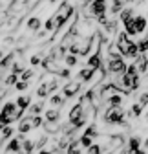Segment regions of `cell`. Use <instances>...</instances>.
Returning <instances> with one entry per match:
<instances>
[{
    "mask_svg": "<svg viewBox=\"0 0 148 154\" xmlns=\"http://www.w3.org/2000/svg\"><path fill=\"white\" fill-rule=\"evenodd\" d=\"M86 119H88V116H86L84 106H82L81 103L73 105L71 110H70V114H68V121H70V125L75 127V128H81V127L86 123Z\"/></svg>",
    "mask_w": 148,
    "mask_h": 154,
    "instance_id": "1",
    "label": "cell"
},
{
    "mask_svg": "<svg viewBox=\"0 0 148 154\" xmlns=\"http://www.w3.org/2000/svg\"><path fill=\"white\" fill-rule=\"evenodd\" d=\"M44 29L46 31H53V29H57V28H55V18L51 17V18H48V20L44 22Z\"/></svg>",
    "mask_w": 148,
    "mask_h": 154,
    "instance_id": "33",
    "label": "cell"
},
{
    "mask_svg": "<svg viewBox=\"0 0 148 154\" xmlns=\"http://www.w3.org/2000/svg\"><path fill=\"white\" fill-rule=\"evenodd\" d=\"M108 105H110V106H121V105H123V95H121V94H114L112 97L108 99Z\"/></svg>",
    "mask_w": 148,
    "mask_h": 154,
    "instance_id": "21",
    "label": "cell"
},
{
    "mask_svg": "<svg viewBox=\"0 0 148 154\" xmlns=\"http://www.w3.org/2000/svg\"><path fill=\"white\" fill-rule=\"evenodd\" d=\"M106 11H108V6H106V0H95V2L90 4V15L95 17L101 24L106 22Z\"/></svg>",
    "mask_w": 148,
    "mask_h": 154,
    "instance_id": "4",
    "label": "cell"
},
{
    "mask_svg": "<svg viewBox=\"0 0 148 154\" xmlns=\"http://www.w3.org/2000/svg\"><path fill=\"white\" fill-rule=\"evenodd\" d=\"M28 85H29V83H28V81H18V83H16V85H15V88H16V90H18V92H24V90H26V88H28Z\"/></svg>",
    "mask_w": 148,
    "mask_h": 154,
    "instance_id": "38",
    "label": "cell"
},
{
    "mask_svg": "<svg viewBox=\"0 0 148 154\" xmlns=\"http://www.w3.org/2000/svg\"><path fill=\"white\" fill-rule=\"evenodd\" d=\"M2 141H4V140H2V134H0V143H2Z\"/></svg>",
    "mask_w": 148,
    "mask_h": 154,
    "instance_id": "47",
    "label": "cell"
},
{
    "mask_svg": "<svg viewBox=\"0 0 148 154\" xmlns=\"http://www.w3.org/2000/svg\"><path fill=\"white\" fill-rule=\"evenodd\" d=\"M124 2H137V0H124Z\"/></svg>",
    "mask_w": 148,
    "mask_h": 154,
    "instance_id": "45",
    "label": "cell"
},
{
    "mask_svg": "<svg viewBox=\"0 0 148 154\" xmlns=\"http://www.w3.org/2000/svg\"><path fill=\"white\" fill-rule=\"evenodd\" d=\"M51 2H55V0H51Z\"/></svg>",
    "mask_w": 148,
    "mask_h": 154,
    "instance_id": "50",
    "label": "cell"
},
{
    "mask_svg": "<svg viewBox=\"0 0 148 154\" xmlns=\"http://www.w3.org/2000/svg\"><path fill=\"white\" fill-rule=\"evenodd\" d=\"M135 66H137V72L139 73H146L148 72V55L146 53H141L137 59H135Z\"/></svg>",
    "mask_w": 148,
    "mask_h": 154,
    "instance_id": "9",
    "label": "cell"
},
{
    "mask_svg": "<svg viewBox=\"0 0 148 154\" xmlns=\"http://www.w3.org/2000/svg\"><path fill=\"white\" fill-rule=\"evenodd\" d=\"M84 136H88V138H97L99 136V130H97V127L95 125H90V127H86V130H84Z\"/></svg>",
    "mask_w": 148,
    "mask_h": 154,
    "instance_id": "23",
    "label": "cell"
},
{
    "mask_svg": "<svg viewBox=\"0 0 148 154\" xmlns=\"http://www.w3.org/2000/svg\"><path fill=\"white\" fill-rule=\"evenodd\" d=\"M130 110H132V116H135V118H139V116H143V110H144V108H143V106H141L139 103H134Z\"/></svg>",
    "mask_w": 148,
    "mask_h": 154,
    "instance_id": "30",
    "label": "cell"
},
{
    "mask_svg": "<svg viewBox=\"0 0 148 154\" xmlns=\"http://www.w3.org/2000/svg\"><path fill=\"white\" fill-rule=\"evenodd\" d=\"M124 116H126V112L123 110V106H110V108L104 112L102 119H104V123H108V125H126Z\"/></svg>",
    "mask_w": 148,
    "mask_h": 154,
    "instance_id": "2",
    "label": "cell"
},
{
    "mask_svg": "<svg viewBox=\"0 0 148 154\" xmlns=\"http://www.w3.org/2000/svg\"><path fill=\"white\" fill-rule=\"evenodd\" d=\"M11 73H13V75H18V73H24V68H22L20 64H18V63H15V64H13V70H11Z\"/></svg>",
    "mask_w": 148,
    "mask_h": 154,
    "instance_id": "39",
    "label": "cell"
},
{
    "mask_svg": "<svg viewBox=\"0 0 148 154\" xmlns=\"http://www.w3.org/2000/svg\"><path fill=\"white\" fill-rule=\"evenodd\" d=\"M82 83L81 81H75V83H68L64 88H62V94H64V97H73L79 90H81Z\"/></svg>",
    "mask_w": 148,
    "mask_h": 154,
    "instance_id": "7",
    "label": "cell"
},
{
    "mask_svg": "<svg viewBox=\"0 0 148 154\" xmlns=\"http://www.w3.org/2000/svg\"><path fill=\"white\" fill-rule=\"evenodd\" d=\"M119 17H121V20H123V22L130 20V18H134V9H130V8H128V9H123V13H121Z\"/></svg>",
    "mask_w": 148,
    "mask_h": 154,
    "instance_id": "26",
    "label": "cell"
},
{
    "mask_svg": "<svg viewBox=\"0 0 148 154\" xmlns=\"http://www.w3.org/2000/svg\"><path fill=\"white\" fill-rule=\"evenodd\" d=\"M93 73H95V70L93 68H82L81 72H79V79L81 81H84V83H90L91 81V77H93Z\"/></svg>",
    "mask_w": 148,
    "mask_h": 154,
    "instance_id": "16",
    "label": "cell"
},
{
    "mask_svg": "<svg viewBox=\"0 0 148 154\" xmlns=\"http://www.w3.org/2000/svg\"><path fill=\"white\" fill-rule=\"evenodd\" d=\"M20 154H29V152H20Z\"/></svg>",
    "mask_w": 148,
    "mask_h": 154,
    "instance_id": "48",
    "label": "cell"
},
{
    "mask_svg": "<svg viewBox=\"0 0 148 154\" xmlns=\"http://www.w3.org/2000/svg\"><path fill=\"white\" fill-rule=\"evenodd\" d=\"M0 63H2V51H0Z\"/></svg>",
    "mask_w": 148,
    "mask_h": 154,
    "instance_id": "46",
    "label": "cell"
},
{
    "mask_svg": "<svg viewBox=\"0 0 148 154\" xmlns=\"http://www.w3.org/2000/svg\"><path fill=\"white\" fill-rule=\"evenodd\" d=\"M134 24H135V29H137V35H139V33H143V31L146 29V24H148V22H146V18H144L143 15H137V17L134 18Z\"/></svg>",
    "mask_w": 148,
    "mask_h": 154,
    "instance_id": "17",
    "label": "cell"
},
{
    "mask_svg": "<svg viewBox=\"0 0 148 154\" xmlns=\"http://www.w3.org/2000/svg\"><path fill=\"white\" fill-rule=\"evenodd\" d=\"M31 125H33V128L44 127V125H46V119L42 118V116H33V118H31Z\"/></svg>",
    "mask_w": 148,
    "mask_h": 154,
    "instance_id": "24",
    "label": "cell"
},
{
    "mask_svg": "<svg viewBox=\"0 0 148 154\" xmlns=\"http://www.w3.org/2000/svg\"><path fill=\"white\" fill-rule=\"evenodd\" d=\"M13 132H15V128L9 125V127H6L2 132H0V134H2V140L6 141V140H11V136H13Z\"/></svg>",
    "mask_w": 148,
    "mask_h": 154,
    "instance_id": "28",
    "label": "cell"
},
{
    "mask_svg": "<svg viewBox=\"0 0 148 154\" xmlns=\"http://www.w3.org/2000/svg\"><path fill=\"white\" fill-rule=\"evenodd\" d=\"M79 143H81V147H84V149H90L91 145H93V140H91V138H88V136H84V134H82V136L79 138Z\"/></svg>",
    "mask_w": 148,
    "mask_h": 154,
    "instance_id": "25",
    "label": "cell"
},
{
    "mask_svg": "<svg viewBox=\"0 0 148 154\" xmlns=\"http://www.w3.org/2000/svg\"><path fill=\"white\" fill-rule=\"evenodd\" d=\"M134 154H146V150H144V149H141V150H137V152H134Z\"/></svg>",
    "mask_w": 148,
    "mask_h": 154,
    "instance_id": "43",
    "label": "cell"
},
{
    "mask_svg": "<svg viewBox=\"0 0 148 154\" xmlns=\"http://www.w3.org/2000/svg\"><path fill=\"white\" fill-rule=\"evenodd\" d=\"M51 92H49V86H48V83H40V86L37 88V95L39 97H48Z\"/></svg>",
    "mask_w": 148,
    "mask_h": 154,
    "instance_id": "20",
    "label": "cell"
},
{
    "mask_svg": "<svg viewBox=\"0 0 148 154\" xmlns=\"http://www.w3.org/2000/svg\"><path fill=\"white\" fill-rule=\"evenodd\" d=\"M13 59H15V53H7L4 59H2V63H0V68L6 70V66H7V64H11V61H13Z\"/></svg>",
    "mask_w": 148,
    "mask_h": 154,
    "instance_id": "29",
    "label": "cell"
},
{
    "mask_svg": "<svg viewBox=\"0 0 148 154\" xmlns=\"http://www.w3.org/2000/svg\"><path fill=\"white\" fill-rule=\"evenodd\" d=\"M123 4H124V0H112V6H110V13L112 15H121L123 13Z\"/></svg>",
    "mask_w": 148,
    "mask_h": 154,
    "instance_id": "18",
    "label": "cell"
},
{
    "mask_svg": "<svg viewBox=\"0 0 148 154\" xmlns=\"http://www.w3.org/2000/svg\"><path fill=\"white\" fill-rule=\"evenodd\" d=\"M33 149H35V143L31 141V140H24L22 141V152H33Z\"/></svg>",
    "mask_w": 148,
    "mask_h": 154,
    "instance_id": "27",
    "label": "cell"
},
{
    "mask_svg": "<svg viewBox=\"0 0 148 154\" xmlns=\"http://www.w3.org/2000/svg\"><path fill=\"white\" fill-rule=\"evenodd\" d=\"M9 2H15V0H9Z\"/></svg>",
    "mask_w": 148,
    "mask_h": 154,
    "instance_id": "49",
    "label": "cell"
},
{
    "mask_svg": "<svg viewBox=\"0 0 148 154\" xmlns=\"http://www.w3.org/2000/svg\"><path fill=\"white\" fill-rule=\"evenodd\" d=\"M73 15V6L70 4V2H62L61 4V8L57 9V13H55V28L57 29H61L68 20H70V17Z\"/></svg>",
    "mask_w": 148,
    "mask_h": 154,
    "instance_id": "3",
    "label": "cell"
},
{
    "mask_svg": "<svg viewBox=\"0 0 148 154\" xmlns=\"http://www.w3.org/2000/svg\"><path fill=\"white\" fill-rule=\"evenodd\" d=\"M15 103H16V106L20 108V110H24V112H26V110L31 106V97H29V95H18Z\"/></svg>",
    "mask_w": 148,
    "mask_h": 154,
    "instance_id": "14",
    "label": "cell"
},
{
    "mask_svg": "<svg viewBox=\"0 0 148 154\" xmlns=\"http://www.w3.org/2000/svg\"><path fill=\"white\" fill-rule=\"evenodd\" d=\"M64 63H66V66L70 68V66H75L77 64V57L73 55V53H70V55H66L64 57Z\"/></svg>",
    "mask_w": 148,
    "mask_h": 154,
    "instance_id": "31",
    "label": "cell"
},
{
    "mask_svg": "<svg viewBox=\"0 0 148 154\" xmlns=\"http://www.w3.org/2000/svg\"><path fill=\"white\" fill-rule=\"evenodd\" d=\"M33 77V70H24V73H22V81H29Z\"/></svg>",
    "mask_w": 148,
    "mask_h": 154,
    "instance_id": "40",
    "label": "cell"
},
{
    "mask_svg": "<svg viewBox=\"0 0 148 154\" xmlns=\"http://www.w3.org/2000/svg\"><path fill=\"white\" fill-rule=\"evenodd\" d=\"M4 83H6V86H13V85H16V83H18V77L11 73V75H7V77H6V81H4Z\"/></svg>",
    "mask_w": 148,
    "mask_h": 154,
    "instance_id": "34",
    "label": "cell"
},
{
    "mask_svg": "<svg viewBox=\"0 0 148 154\" xmlns=\"http://www.w3.org/2000/svg\"><path fill=\"white\" fill-rule=\"evenodd\" d=\"M141 145H143L141 138H137V136H132L130 140H128V154H134V152L141 150Z\"/></svg>",
    "mask_w": 148,
    "mask_h": 154,
    "instance_id": "12",
    "label": "cell"
},
{
    "mask_svg": "<svg viewBox=\"0 0 148 154\" xmlns=\"http://www.w3.org/2000/svg\"><path fill=\"white\" fill-rule=\"evenodd\" d=\"M39 63H40V55H33L31 59H29V64H31V66H37Z\"/></svg>",
    "mask_w": 148,
    "mask_h": 154,
    "instance_id": "41",
    "label": "cell"
},
{
    "mask_svg": "<svg viewBox=\"0 0 148 154\" xmlns=\"http://www.w3.org/2000/svg\"><path fill=\"white\" fill-rule=\"evenodd\" d=\"M137 103H139V105H141L143 108H144V106L148 105V92H143V94L139 95V101H137Z\"/></svg>",
    "mask_w": 148,
    "mask_h": 154,
    "instance_id": "36",
    "label": "cell"
},
{
    "mask_svg": "<svg viewBox=\"0 0 148 154\" xmlns=\"http://www.w3.org/2000/svg\"><path fill=\"white\" fill-rule=\"evenodd\" d=\"M49 103H51V106H53V108H59V106H62V105H64V97H61V95L55 94V95H51V97H49Z\"/></svg>",
    "mask_w": 148,
    "mask_h": 154,
    "instance_id": "22",
    "label": "cell"
},
{
    "mask_svg": "<svg viewBox=\"0 0 148 154\" xmlns=\"http://www.w3.org/2000/svg\"><path fill=\"white\" fill-rule=\"evenodd\" d=\"M86 154H104V149H102L101 145H95V143H93V145L88 149V152H86Z\"/></svg>",
    "mask_w": 148,
    "mask_h": 154,
    "instance_id": "32",
    "label": "cell"
},
{
    "mask_svg": "<svg viewBox=\"0 0 148 154\" xmlns=\"http://www.w3.org/2000/svg\"><path fill=\"white\" fill-rule=\"evenodd\" d=\"M106 68H108L110 73L123 75V73H126V68H128V66H126V63H124L123 57H117V59H110L108 64H106Z\"/></svg>",
    "mask_w": 148,
    "mask_h": 154,
    "instance_id": "5",
    "label": "cell"
},
{
    "mask_svg": "<svg viewBox=\"0 0 148 154\" xmlns=\"http://www.w3.org/2000/svg\"><path fill=\"white\" fill-rule=\"evenodd\" d=\"M44 110V103L42 101H39V103H35V105H31L29 106V118H33V116H40V112Z\"/></svg>",
    "mask_w": 148,
    "mask_h": 154,
    "instance_id": "19",
    "label": "cell"
},
{
    "mask_svg": "<svg viewBox=\"0 0 148 154\" xmlns=\"http://www.w3.org/2000/svg\"><path fill=\"white\" fill-rule=\"evenodd\" d=\"M88 66H90V68H93V70L102 68V57H101V51H99V50L93 51V53L88 57Z\"/></svg>",
    "mask_w": 148,
    "mask_h": 154,
    "instance_id": "8",
    "label": "cell"
},
{
    "mask_svg": "<svg viewBox=\"0 0 148 154\" xmlns=\"http://www.w3.org/2000/svg\"><path fill=\"white\" fill-rule=\"evenodd\" d=\"M31 128H33V125H31V118H22L20 123H18V132H20L22 136H24V134H28Z\"/></svg>",
    "mask_w": 148,
    "mask_h": 154,
    "instance_id": "15",
    "label": "cell"
},
{
    "mask_svg": "<svg viewBox=\"0 0 148 154\" xmlns=\"http://www.w3.org/2000/svg\"><path fill=\"white\" fill-rule=\"evenodd\" d=\"M22 141H24V136L20 134V136H16V138H11L6 145V150L7 152H15V154H20L22 152Z\"/></svg>",
    "mask_w": 148,
    "mask_h": 154,
    "instance_id": "6",
    "label": "cell"
},
{
    "mask_svg": "<svg viewBox=\"0 0 148 154\" xmlns=\"http://www.w3.org/2000/svg\"><path fill=\"white\" fill-rule=\"evenodd\" d=\"M137 46H139V51H141V53H146V51H148V37L144 38V41H139Z\"/></svg>",
    "mask_w": 148,
    "mask_h": 154,
    "instance_id": "35",
    "label": "cell"
},
{
    "mask_svg": "<svg viewBox=\"0 0 148 154\" xmlns=\"http://www.w3.org/2000/svg\"><path fill=\"white\" fill-rule=\"evenodd\" d=\"M42 20L39 17H31V18H28V22H26V28L29 29V31H40V28H42Z\"/></svg>",
    "mask_w": 148,
    "mask_h": 154,
    "instance_id": "11",
    "label": "cell"
},
{
    "mask_svg": "<svg viewBox=\"0 0 148 154\" xmlns=\"http://www.w3.org/2000/svg\"><path fill=\"white\" fill-rule=\"evenodd\" d=\"M42 66H44L48 72L57 73V75H59V73H61V70H62L57 63H55V59H51V57H48V59H44V61H42Z\"/></svg>",
    "mask_w": 148,
    "mask_h": 154,
    "instance_id": "10",
    "label": "cell"
},
{
    "mask_svg": "<svg viewBox=\"0 0 148 154\" xmlns=\"http://www.w3.org/2000/svg\"><path fill=\"white\" fill-rule=\"evenodd\" d=\"M143 149H144V150L148 149V138H146V141H144V145H143Z\"/></svg>",
    "mask_w": 148,
    "mask_h": 154,
    "instance_id": "44",
    "label": "cell"
},
{
    "mask_svg": "<svg viewBox=\"0 0 148 154\" xmlns=\"http://www.w3.org/2000/svg\"><path fill=\"white\" fill-rule=\"evenodd\" d=\"M59 118H61V112H59L57 108H49V110H46V116H44L46 123H51V125H55V123L59 121Z\"/></svg>",
    "mask_w": 148,
    "mask_h": 154,
    "instance_id": "13",
    "label": "cell"
},
{
    "mask_svg": "<svg viewBox=\"0 0 148 154\" xmlns=\"http://www.w3.org/2000/svg\"><path fill=\"white\" fill-rule=\"evenodd\" d=\"M39 154H53V152L48 150V149H42V150H39Z\"/></svg>",
    "mask_w": 148,
    "mask_h": 154,
    "instance_id": "42",
    "label": "cell"
},
{
    "mask_svg": "<svg viewBox=\"0 0 148 154\" xmlns=\"http://www.w3.org/2000/svg\"><path fill=\"white\" fill-rule=\"evenodd\" d=\"M126 73H128V75H139L135 63H134V64H128V68H126Z\"/></svg>",
    "mask_w": 148,
    "mask_h": 154,
    "instance_id": "37",
    "label": "cell"
}]
</instances>
